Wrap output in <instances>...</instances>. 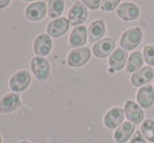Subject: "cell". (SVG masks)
<instances>
[{"mask_svg": "<svg viewBox=\"0 0 154 143\" xmlns=\"http://www.w3.org/2000/svg\"><path fill=\"white\" fill-rule=\"evenodd\" d=\"M81 1L84 5H86V7L90 8V10H95L99 7H101L102 0H81Z\"/></svg>", "mask_w": 154, "mask_h": 143, "instance_id": "cell-25", "label": "cell"}, {"mask_svg": "<svg viewBox=\"0 0 154 143\" xmlns=\"http://www.w3.org/2000/svg\"><path fill=\"white\" fill-rule=\"evenodd\" d=\"M134 133H135V125L130 121H125L114 132V141L116 143H125L131 139Z\"/></svg>", "mask_w": 154, "mask_h": 143, "instance_id": "cell-15", "label": "cell"}, {"mask_svg": "<svg viewBox=\"0 0 154 143\" xmlns=\"http://www.w3.org/2000/svg\"><path fill=\"white\" fill-rule=\"evenodd\" d=\"M136 101L143 109H149L154 103V90L150 85L143 86L136 94Z\"/></svg>", "mask_w": 154, "mask_h": 143, "instance_id": "cell-16", "label": "cell"}, {"mask_svg": "<svg viewBox=\"0 0 154 143\" xmlns=\"http://www.w3.org/2000/svg\"><path fill=\"white\" fill-rule=\"evenodd\" d=\"M69 25L70 23H69L68 19H66L65 17L54 19L47 25V34L49 37H53V38H59L66 34V31L69 28Z\"/></svg>", "mask_w": 154, "mask_h": 143, "instance_id": "cell-8", "label": "cell"}, {"mask_svg": "<svg viewBox=\"0 0 154 143\" xmlns=\"http://www.w3.org/2000/svg\"><path fill=\"white\" fill-rule=\"evenodd\" d=\"M154 77V71L151 66H145L134 72L131 76V84L134 87H143L150 83Z\"/></svg>", "mask_w": 154, "mask_h": 143, "instance_id": "cell-12", "label": "cell"}, {"mask_svg": "<svg viewBox=\"0 0 154 143\" xmlns=\"http://www.w3.org/2000/svg\"><path fill=\"white\" fill-rule=\"evenodd\" d=\"M88 29L84 25L75 26L69 36V45L71 47H82L87 41Z\"/></svg>", "mask_w": 154, "mask_h": 143, "instance_id": "cell-18", "label": "cell"}, {"mask_svg": "<svg viewBox=\"0 0 154 143\" xmlns=\"http://www.w3.org/2000/svg\"><path fill=\"white\" fill-rule=\"evenodd\" d=\"M116 48V41L112 38H105L97 42L92 47L93 55L97 58H104L111 55Z\"/></svg>", "mask_w": 154, "mask_h": 143, "instance_id": "cell-10", "label": "cell"}, {"mask_svg": "<svg viewBox=\"0 0 154 143\" xmlns=\"http://www.w3.org/2000/svg\"><path fill=\"white\" fill-rule=\"evenodd\" d=\"M128 58V52L127 50L123 48H116L113 52L111 53V55L109 57V61H108V64L110 67V72H113V71H119L122 70L125 67L126 62H127Z\"/></svg>", "mask_w": 154, "mask_h": 143, "instance_id": "cell-13", "label": "cell"}, {"mask_svg": "<svg viewBox=\"0 0 154 143\" xmlns=\"http://www.w3.org/2000/svg\"><path fill=\"white\" fill-rule=\"evenodd\" d=\"M31 84V74L27 71H18L10 79V88L14 92H22Z\"/></svg>", "mask_w": 154, "mask_h": 143, "instance_id": "cell-6", "label": "cell"}, {"mask_svg": "<svg viewBox=\"0 0 154 143\" xmlns=\"http://www.w3.org/2000/svg\"><path fill=\"white\" fill-rule=\"evenodd\" d=\"M124 112H125L128 121L132 122L133 124H140L144 121L145 113L143 111V108L135 101H126L125 106H124Z\"/></svg>", "mask_w": 154, "mask_h": 143, "instance_id": "cell-5", "label": "cell"}, {"mask_svg": "<svg viewBox=\"0 0 154 143\" xmlns=\"http://www.w3.org/2000/svg\"><path fill=\"white\" fill-rule=\"evenodd\" d=\"M130 143H147V139L144 137L140 131H136L130 139Z\"/></svg>", "mask_w": 154, "mask_h": 143, "instance_id": "cell-26", "label": "cell"}, {"mask_svg": "<svg viewBox=\"0 0 154 143\" xmlns=\"http://www.w3.org/2000/svg\"><path fill=\"white\" fill-rule=\"evenodd\" d=\"M23 1H29V2H32V1H36V0H23Z\"/></svg>", "mask_w": 154, "mask_h": 143, "instance_id": "cell-29", "label": "cell"}, {"mask_svg": "<svg viewBox=\"0 0 154 143\" xmlns=\"http://www.w3.org/2000/svg\"><path fill=\"white\" fill-rule=\"evenodd\" d=\"M31 68L35 77L39 82H45L51 74V65L46 58L35 57L31 61Z\"/></svg>", "mask_w": 154, "mask_h": 143, "instance_id": "cell-2", "label": "cell"}, {"mask_svg": "<svg viewBox=\"0 0 154 143\" xmlns=\"http://www.w3.org/2000/svg\"><path fill=\"white\" fill-rule=\"evenodd\" d=\"M120 2L121 0H102L101 10L104 12H111L118 7Z\"/></svg>", "mask_w": 154, "mask_h": 143, "instance_id": "cell-24", "label": "cell"}, {"mask_svg": "<svg viewBox=\"0 0 154 143\" xmlns=\"http://www.w3.org/2000/svg\"><path fill=\"white\" fill-rule=\"evenodd\" d=\"M20 143H29V141H25V140H23V141H21Z\"/></svg>", "mask_w": 154, "mask_h": 143, "instance_id": "cell-28", "label": "cell"}, {"mask_svg": "<svg viewBox=\"0 0 154 143\" xmlns=\"http://www.w3.org/2000/svg\"><path fill=\"white\" fill-rule=\"evenodd\" d=\"M143 55H144L145 62L149 66L154 67V45H147V46H145Z\"/></svg>", "mask_w": 154, "mask_h": 143, "instance_id": "cell-23", "label": "cell"}, {"mask_svg": "<svg viewBox=\"0 0 154 143\" xmlns=\"http://www.w3.org/2000/svg\"><path fill=\"white\" fill-rule=\"evenodd\" d=\"M53 42L48 34H39L34 42V51L38 57H45L51 50Z\"/></svg>", "mask_w": 154, "mask_h": 143, "instance_id": "cell-14", "label": "cell"}, {"mask_svg": "<svg viewBox=\"0 0 154 143\" xmlns=\"http://www.w3.org/2000/svg\"><path fill=\"white\" fill-rule=\"evenodd\" d=\"M143 32L140 27H132L126 30L122 34L120 44L123 49L127 51L133 50L134 48L138 46L142 42Z\"/></svg>", "mask_w": 154, "mask_h": 143, "instance_id": "cell-1", "label": "cell"}, {"mask_svg": "<svg viewBox=\"0 0 154 143\" xmlns=\"http://www.w3.org/2000/svg\"><path fill=\"white\" fill-rule=\"evenodd\" d=\"M140 132L149 142L154 143V120L146 119L140 124Z\"/></svg>", "mask_w": 154, "mask_h": 143, "instance_id": "cell-22", "label": "cell"}, {"mask_svg": "<svg viewBox=\"0 0 154 143\" xmlns=\"http://www.w3.org/2000/svg\"><path fill=\"white\" fill-rule=\"evenodd\" d=\"M21 105L20 96L16 93L6 94L0 99V112L2 113H11L15 111Z\"/></svg>", "mask_w": 154, "mask_h": 143, "instance_id": "cell-17", "label": "cell"}, {"mask_svg": "<svg viewBox=\"0 0 154 143\" xmlns=\"http://www.w3.org/2000/svg\"><path fill=\"white\" fill-rule=\"evenodd\" d=\"M88 17V10L85 5L80 2L72 4L68 10V21L72 26H80L86 21Z\"/></svg>", "mask_w": 154, "mask_h": 143, "instance_id": "cell-4", "label": "cell"}, {"mask_svg": "<svg viewBox=\"0 0 154 143\" xmlns=\"http://www.w3.org/2000/svg\"><path fill=\"white\" fill-rule=\"evenodd\" d=\"M0 143H1V136H0Z\"/></svg>", "mask_w": 154, "mask_h": 143, "instance_id": "cell-30", "label": "cell"}, {"mask_svg": "<svg viewBox=\"0 0 154 143\" xmlns=\"http://www.w3.org/2000/svg\"><path fill=\"white\" fill-rule=\"evenodd\" d=\"M124 117H125L124 110L118 107L112 108L104 116V125L108 130L118 129L124 122Z\"/></svg>", "mask_w": 154, "mask_h": 143, "instance_id": "cell-7", "label": "cell"}, {"mask_svg": "<svg viewBox=\"0 0 154 143\" xmlns=\"http://www.w3.org/2000/svg\"><path fill=\"white\" fill-rule=\"evenodd\" d=\"M116 16L124 21H133L140 17V8L131 2H124L116 8Z\"/></svg>", "mask_w": 154, "mask_h": 143, "instance_id": "cell-11", "label": "cell"}, {"mask_svg": "<svg viewBox=\"0 0 154 143\" xmlns=\"http://www.w3.org/2000/svg\"><path fill=\"white\" fill-rule=\"evenodd\" d=\"M65 8L64 0H48L47 15L51 19H57L63 14Z\"/></svg>", "mask_w": 154, "mask_h": 143, "instance_id": "cell-21", "label": "cell"}, {"mask_svg": "<svg viewBox=\"0 0 154 143\" xmlns=\"http://www.w3.org/2000/svg\"><path fill=\"white\" fill-rule=\"evenodd\" d=\"M11 3V0H0V10L5 8Z\"/></svg>", "mask_w": 154, "mask_h": 143, "instance_id": "cell-27", "label": "cell"}, {"mask_svg": "<svg viewBox=\"0 0 154 143\" xmlns=\"http://www.w3.org/2000/svg\"><path fill=\"white\" fill-rule=\"evenodd\" d=\"M105 23L103 20H95L88 26V40L90 43H97L105 34Z\"/></svg>", "mask_w": 154, "mask_h": 143, "instance_id": "cell-19", "label": "cell"}, {"mask_svg": "<svg viewBox=\"0 0 154 143\" xmlns=\"http://www.w3.org/2000/svg\"><path fill=\"white\" fill-rule=\"evenodd\" d=\"M46 14L47 4L44 1H37L31 3L25 10V17L32 22L42 20Z\"/></svg>", "mask_w": 154, "mask_h": 143, "instance_id": "cell-9", "label": "cell"}, {"mask_svg": "<svg viewBox=\"0 0 154 143\" xmlns=\"http://www.w3.org/2000/svg\"><path fill=\"white\" fill-rule=\"evenodd\" d=\"M143 64H144V55H142L140 51L133 52L128 58L125 71L127 73H134L142 68Z\"/></svg>", "mask_w": 154, "mask_h": 143, "instance_id": "cell-20", "label": "cell"}, {"mask_svg": "<svg viewBox=\"0 0 154 143\" xmlns=\"http://www.w3.org/2000/svg\"><path fill=\"white\" fill-rule=\"evenodd\" d=\"M90 55H91V52L87 47L75 48L69 52L68 57H67V64L75 68L82 67L89 61Z\"/></svg>", "mask_w": 154, "mask_h": 143, "instance_id": "cell-3", "label": "cell"}]
</instances>
